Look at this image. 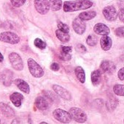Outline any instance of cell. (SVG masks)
Listing matches in <instances>:
<instances>
[{
  "label": "cell",
  "instance_id": "cell-21",
  "mask_svg": "<svg viewBox=\"0 0 124 124\" xmlns=\"http://www.w3.org/2000/svg\"><path fill=\"white\" fill-rule=\"evenodd\" d=\"M75 72L78 80L81 83H84L85 81V73L84 70L81 67H77L75 70Z\"/></svg>",
  "mask_w": 124,
  "mask_h": 124
},
{
  "label": "cell",
  "instance_id": "cell-12",
  "mask_svg": "<svg viewBox=\"0 0 124 124\" xmlns=\"http://www.w3.org/2000/svg\"><path fill=\"white\" fill-rule=\"evenodd\" d=\"M35 105L37 108L40 110H46L50 107V103L47 98L43 96H38L35 99Z\"/></svg>",
  "mask_w": 124,
  "mask_h": 124
},
{
  "label": "cell",
  "instance_id": "cell-15",
  "mask_svg": "<svg viewBox=\"0 0 124 124\" xmlns=\"http://www.w3.org/2000/svg\"><path fill=\"white\" fill-rule=\"evenodd\" d=\"M0 110L2 111L4 115H5L8 117H12L16 115L14 109H13V108L4 102L0 103Z\"/></svg>",
  "mask_w": 124,
  "mask_h": 124
},
{
  "label": "cell",
  "instance_id": "cell-14",
  "mask_svg": "<svg viewBox=\"0 0 124 124\" xmlns=\"http://www.w3.org/2000/svg\"><path fill=\"white\" fill-rule=\"evenodd\" d=\"M93 31L96 34L99 35H108L110 33V29L109 27L101 23H96L93 27Z\"/></svg>",
  "mask_w": 124,
  "mask_h": 124
},
{
  "label": "cell",
  "instance_id": "cell-20",
  "mask_svg": "<svg viewBox=\"0 0 124 124\" xmlns=\"http://www.w3.org/2000/svg\"><path fill=\"white\" fill-rule=\"evenodd\" d=\"M91 79L93 85H99L101 80V72H100V70H95L92 72Z\"/></svg>",
  "mask_w": 124,
  "mask_h": 124
},
{
  "label": "cell",
  "instance_id": "cell-18",
  "mask_svg": "<svg viewBox=\"0 0 124 124\" xmlns=\"http://www.w3.org/2000/svg\"><path fill=\"white\" fill-rule=\"evenodd\" d=\"M15 84L23 93H29L30 92V88H29V84L26 81H24L23 80H22V79H16L15 80Z\"/></svg>",
  "mask_w": 124,
  "mask_h": 124
},
{
  "label": "cell",
  "instance_id": "cell-40",
  "mask_svg": "<svg viewBox=\"0 0 124 124\" xmlns=\"http://www.w3.org/2000/svg\"><path fill=\"white\" fill-rule=\"evenodd\" d=\"M123 123H124V120H123Z\"/></svg>",
  "mask_w": 124,
  "mask_h": 124
},
{
  "label": "cell",
  "instance_id": "cell-28",
  "mask_svg": "<svg viewBox=\"0 0 124 124\" xmlns=\"http://www.w3.org/2000/svg\"><path fill=\"white\" fill-rule=\"evenodd\" d=\"M58 28L59 30H61L62 31H64V32H67V33L70 32V27L67 24L62 23L61 21L58 22Z\"/></svg>",
  "mask_w": 124,
  "mask_h": 124
},
{
  "label": "cell",
  "instance_id": "cell-3",
  "mask_svg": "<svg viewBox=\"0 0 124 124\" xmlns=\"http://www.w3.org/2000/svg\"><path fill=\"white\" fill-rule=\"evenodd\" d=\"M69 113L72 120L78 123H84L87 120V115L85 112L78 107H72L69 110Z\"/></svg>",
  "mask_w": 124,
  "mask_h": 124
},
{
  "label": "cell",
  "instance_id": "cell-13",
  "mask_svg": "<svg viewBox=\"0 0 124 124\" xmlns=\"http://www.w3.org/2000/svg\"><path fill=\"white\" fill-rule=\"evenodd\" d=\"M100 68L104 72H106L108 74H112L115 71L116 67H115V64L112 63V61H103L101 63Z\"/></svg>",
  "mask_w": 124,
  "mask_h": 124
},
{
  "label": "cell",
  "instance_id": "cell-32",
  "mask_svg": "<svg viewBox=\"0 0 124 124\" xmlns=\"http://www.w3.org/2000/svg\"><path fill=\"white\" fill-rule=\"evenodd\" d=\"M75 50L78 51V52H79V53H85L86 52V47L83 45H82V44H78V45H77L76 46H75Z\"/></svg>",
  "mask_w": 124,
  "mask_h": 124
},
{
  "label": "cell",
  "instance_id": "cell-36",
  "mask_svg": "<svg viewBox=\"0 0 124 124\" xmlns=\"http://www.w3.org/2000/svg\"><path fill=\"white\" fill-rule=\"evenodd\" d=\"M117 76H118V78H119L120 80H124V67L121 68V69L118 71Z\"/></svg>",
  "mask_w": 124,
  "mask_h": 124
},
{
  "label": "cell",
  "instance_id": "cell-7",
  "mask_svg": "<svg viewBox=\"0 0 124 124\" xmlns=\"http://www.w3.org/2000/svg\"><path fill=\"white\" fill-rule=\"evenodd\" d=\"M34 7L41 15H45L50 10V5L47 0H34Z\"/></svg>",
  "mask_w": 124,
  "mask_h": 124
},
{
  "label": "cell",
  "instance_id": "cell-9",
  "mask_svg": "<svg viewBox=\"0 0 124 124\" xmlns=\"http://www.w3.org/2000/svg\"><path fill=\"white\" fill-rule=\"evenodd\" d=\"M103 15L106 20L109 21H114L117 19V13L116 11V9L114 6L109 5L107 6L103 9Z\"/></svg>",
  "mask_w": 124,
  "mask_h": 124
},
{
  "label": "cell",
  "instance_id": "cell-23",
  "mask_svg": "<svg viewBox=\"0 0 124 124\" xmlns=\"http://www.w3.org/2000/svg\"><path fill=\"white\" fill-rule=\"evenodd\" d=\"M49 5L50 8H51L52 10L58 11L62 7V1L61 0H50Z\"/></svg>",
  "mask_w": 124,
  "mask_h": 124
},
{
  "label": "cell",
  "instance_id": "cell-19",
  "mask_svg": "<svg viewBox=\"0 0 124 124\" xmlns=\"http://www.w3.org/2000/svg\"><path fill=\"white\" fill-rule=\"evenodd\" d=\"M55 34H56L57 38L63 43H66V42H69L70 39V35L69 33L62 31L59 29L55 31Z\"/></svg>",
  "mask_w": 124,
  "mask_h": 124
},
{
  "label": "cell",
  "instance_id": "cell-35",
  "mask_svg": "<svg viewBox=\"0 0 124 124\" xmlns=\"http://www.w3.org/2000/svg\"><path fill=\"white\" fill-rule=\"evenodd\" d=\"M50 68V70L52 71L56 72V71H58L59 70L60 67H59V64H57V63H53V64H51Z\"/></svg>",
  "mask_w": 124,
  "mask_h": 124
},
{
  "label": "cell",
  "instance_id": "cell-29",
  "mask_svg": "<svg viewBox=\"0 0 124 124\" xmlns=\"http://www.w3.org/2000/svg\"><path fill=\"white\" fill-rule=\"evenodd\" d=\"M26 0H10L11 4L15 8H19L24 5Z\"/></svg>",
  "mask_w": 124,
  "mask_h": 124
},
{
  "label": "cell",
  "instance_id": "cell-4",
  "mask_svg": "<svg viewBox=\"0 0 124 124\" xmlns=\"http://www.w3.org/2000/svg\"><path fill=\"white\" fill-rule=\"evenodd\" d=\"M0 41L12 45H16L20 42V37L16 33L11 31H5L0 34Z\"/></svg>",
  "mask_w": 124,
  "mask_h": 124
},
{
  "label": "cell",
  "instance_id": "cell-17",
  "mask_svg": "<svg viewBox=\"0 0 124 124\" xmlns=\"http://www.w3.org/2000/svg\"><path fill=\"white\" fill-rule=\"evenodd\" d=\"M23 96L18 92H15L13 93L10 96V101L13 102V104L16 107H20L22 104V101L23 100Z\"/></svg>",
  "mask_w": 124,
  "mask_h": 124
},
{
  "label": "cell",
  "instance_id": "cell-37",
  "mask_svg": "<svg viewBox=\"0 0 124 124\" xmlns=\"http://www.w3.org/2000/svg\"><path fill=\"white\" fill-rule=\"evenodd\" d=\"M3 60H4V57H3L2 54L0 53V63H1V62H2Z\"/></svg>",
  "mask_w": 124,
  "mask_h": 124
},
{
  "label": "cell",
  "instance_id": "cell-5",
  "mask_svg": "<svg viewBox=\"0 0 124 124\" xmlns=\"http://www.w3.org/2000/svg\"><path fill=\"white\" fill-rule=\"evenodd\" d=\"M53 117L59 122L62 123H69L72 120V117L69 112L61 109H56L53 112Z\"/></svg>",
  "mask_w": 124,
  "mask_h": 124
},
{
  "label": "cell",
  "instance_id": "cell-34",
  "mask_svg": "<svg viewBox=\"0 0 124 124\" xmlns=\"http://www.w3.org/2000/svg\"><path fill=\"white\" fill-rule=\"evenodd\" d=\"M61 50L62 52L70 53L72 52V47H70V46H62L61 47Z\"/></svg>",
  "mask_w": 124,
  "mask_h": 124
},
{
  "label": "cell",
  "instance_id": "cell-10",
  "mask_svg": "<svg viewBox=\"0 0 124 124\" xmlns=\"http://www.w3.org/2000/svg\"><path fill=\"white\" fill-rule=\"evenodd\" d=\"M72 27L74 31L78 34H83L86 29V24L85 23V21L80 19L79 17L75 18V20L72 22Z\"/></svg>",
  "mask_w": 124,
  "mask_h": 124
},
{
  "label": "cell",
  "instance_id": "cell-38",
  "mask_svg": "<svg viewBox=\"0 0 124 124\" xmlns=\"http://www.w3.org/2000/svg\"><path fill=\"white\" fill-rule=\"evenodd\" d=\"M42 123V124H44V123H45V122H42V123Z\"/></svg>",
  "mask_w": 124,
  "mask_h": 124
},
{
  "label": "cell",
  "instance_id": "cell-16",
  "mask_svg": "<svg viewBox=\"0 0 124 124\" xmlns=\"http://www.w3.org/2000/svg\"><path fill=\"white\" fill-rule=\"evenodd\" d=\"M100 45L103 50L107 51L110 50L112 45V41L111 38L108 37L107 35H103L102 37L100 39Z\"/></svg>",
  "mask_w": 124,
  "mask_h": 124
},
{
  "label": "cell",
  "instance_id": "cell-26",
  "mask_svg": "<svg viewBox=\"0 0 124 124\" xmlns=\"http://www.w3.org/2000/svg\"><path fill=\"white\" fill-rule=\"evenodd\" d=\"M98 42V39H97V37L93 34H91L89 35L88 37H87V39H86V43L90 45V46H95Z\"/></svg>",
  "mask_w": 124,
  "mask_h": 124
},
{
  "label": "cell",
  "instance_id": "cell-33",
  "mask_svg": "<svg viewBox=\"0 0 124 124\" xmlns=\"http://www.w3.org/2000/svg\"><path fill=\"white\" fill-rule=\"evenodd\" d=\"M117 16H118L120 20L123 23H124V9H123V8L119 10L118 13H117Z\"/></svg>",
  "mask_w": 124,
  "mask_h": 124
},
{
  "label": "cell",
  "instance_id": "cell-6",
  "mask_svg": "<svg viewBox=\"0 0 124 124\" xmlns=\"http://www.w3.org/2000/svg\"><path fill=\"white\" fill-rule=\"evenodd\" d=\"M9 60L13 68L18 71L23 70L24 65L21 57L16 53H11L9 55Z\"/></svg>",
  "mask_w": 124,
  "mask_h": 124
},
{
  "label": "cell",
  "instance_id": "cell-22",
  "mask_svg": "<svg viewBox=\"0 0 124 124\" xmlns=\"http://www.w3.org/2000/svg\"><path fill=\"white\" fill-rule=\"evenodd\" d=\"M96 16V13L94 11H85L83 12L79 15V18L83 21H89L95 18Z\"/></svg>",
  "mask_w": 124,
  "mask_h": 124
},
{
  "label": "cell",
  "instance_id": "cell-30",
  "mask_svg": "<svg viewBox=\"0 0 124 124\" xmlns=\"http://www.w3.org/2000/svg\"><path fill=\"white\" fill-rule=\"evenodd\" d=\"M60 58L61 60H63V61H70L72 58L70 53H64V52H62L61 51V53H60Z\"/></svg>",
  "mask_w": 124,
  "mask_h": 124
},
{
  "label": "cell",
  "instance_id": "cell-1",
  "mask_svg": "<svg viewBox=\"0 0 124 124\" xmlns=\"http://www.w3.org/2000/svg\"><path fill=\"white\" fill-rule=\"evenodd\" d=\"M93 6V2L89 0H75L67 1L64 3V10L66 13L86 10Z\"/></svg>",
  "mask_w": 124,
  "mask_h": 124
},
{
  "label": "cell",
  "instance_id": "cell-39",
  "mask_svg": "<svg viewBox=\"0 0 124 124\" xmlns=\"http://www.w3.org/2000/svg\"><path fill=\"white\" fill-rule=\"evenodd\" d=\"M0 123H1V120H0Z\"/></svg>",
  "mask_w": 124,
  "mask_h": 124
},
{
  "label": "cell",
  "instance_id": "cell-27",
  "mask_svg": "<svg viewBox=\"0 0 124 124\" xmlns=\"http://www.w3.org/2000/svg\"><path fill=\"white\" fill-rule=\"evenodd\" d=\"M34 45L41 50H43L46 47V43L39 38H36L34 39Z\"/></svg>",
  "mask_w": 124,
  "mask_h": 124
},
{
  "label": "cell",
  "instance_id": "cell-11",
  "mask_svg": "<svg viewBox=\"0 0 124 124\" xmlns=\"http://www.w3.org/2000/svg\"><path fill=\"white\" fill-rule=\"evenodd\" d=\"M53 89L55 91V93L62 99L67 100V101H69L72 99L71 93L63 87L58 85H53Z\"/></svg>",
  "mask_w": 124,
  "mask_h": 124
},
{
  "label": "cell",
  "instance_id": "cell-24",
  "mask_svg": "<svg viewBox=\"0 0 124 124\" xmlns=\"http://www.w3.org/2000/svg\"><path fill=\"white\" fill-rule=\"evenodd\" d=\"M113 91L115 94L120 96H124V85L115 84L113 86Z\"/></svg>",
  "mask_w": 124,
  "mask_h": 124
},
{
  "label": "cell",
  "instance_id": "cell-8",
  "mask_svg": "<svg viewBox=\"0 0 124 124\" xmlns=\"http://www.w3.org/2000/svg\"><path fill=\"white\" fill-rule=\"evenodd\" d=\"M13 72L10 70H5L0 72V82L5 86H10L13 83Z\"/></svg>",
  "mask_w": 124,
  "mask_h": 124
},
{
  "label": "cell",
  "instance_id": "cell-25",
  "mask_svg": "<svg viewBox=\"0 0 124 124\" xmlns=\"http://www.w3.org/2000/svg\"><path fill=\"white\" fill-rule=\"evenodd\" d=\"M117 105V100L115 99H110L106 103L107 109L109 111L114 110L116 108Z\"/></svg>",
  "mask_w": 124,
  "mask_h": 124
},
{
  "label": "cell",
  "instance_id": "cell-31",
  "mask_svg": "<svg viewBox=\"0 0 124 124\" xmlns=\"http://www.w3.org/2000/svg\"><path fill=\"white\" fill-rule=\"evenodd\" d=\"M115 34L119 37H124V26L117 28L115 30Z\"/></svg>",
  "mask_w": 124,
  "mask_h": 124
},
{
  "label": "cell",
  "instance_id": "cell-2",
  "mask_svg": "<svg viewBox=\"0 0 124 124\" xmlns=\"http://www.w3.org/2000/svg\"><path fill=\"white\" fill-rule=\"evenodd\" d=\"M27 64L29 72L34 78H40L44 75V70L34 59L29 58Z\"/></svg>",
  "mask_w": 124,
  "mask_h": 124
}]
</instances>
